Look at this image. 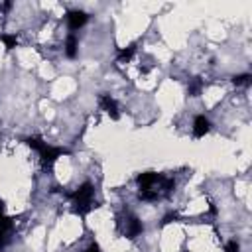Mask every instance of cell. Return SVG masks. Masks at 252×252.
I'll list each match as a JSON object with an SVG mask.
<instances>
[{"instance_id": "5bb4252c", "label": "cell", "mask_w": 252, "mask_h": 252, "mask_svg": "<svg viewBox=\"0 0 252 252\" xmlns=\"http://www.w3.org/2000/svg\"><path fill=\"white\" fill-rule=\"evenodd\" d=\"M83 252H100V246H98L96 242H91V244H89V246H87Z\"/></svg>"}, {"instance_id": "52a82bcc", "label": "cell", "mask_w": 252, "mask_h": 252, "mask_svg": "<svg viewBox=\"0 0 252 252\" xmlns=\"http://www.w3.org/2000/svg\"><path fill=\"white\" fill-rule=\"evenodd\" d=\"M209 130H211V120L205 114L195 116V120H193V136L195 138H203L205 134H209Z\"/></svg>"}, {"instance_id": "5b68a950", "label": "cell", "mask_w": 252, "mask_h": 252, "mask_svg": "<svg viewBox=\"0 0 252 252\" xmlns=\"http://www.w3.org/2000/svg\"><path fill=\"white\" fill-rule=\"evenodd\" d=\"M65 18H67V26H69V30H71V32H77L79 28H83V26L87 24L89 14L83 12V10H71V12H67Z\"/></svg>"}, {"instance_id": "ba28073f", "label": "cell", "mask_w": 252, "mask_h": 252, "mask_svg": "<svg viewBox=\"0 0 252 252\" xmlns=\"http://www.w3.org/2000/svg\"><path fill=\"white\" fill-rule=\"evenodd\" d=\"M77 49H79V39H77L75 33H69L67 39H65V55L69 59H73L77 55Z\"/></svg>"}, {"instance_id": "4fadbf2b", "label": "cell", "mask_w": 252, "mask_h": 252, "mask_svg": "<svg viewBox=\"0 0 252 252\" xmlns=\"http://www.w3.org/2000/svg\"><path fill=\"white\" fill-rule=\"evenodd\" d=\"M238 250H240V244H238L236 238H232V240H228L224 244V252H238Z\"/></svg>"}, {"instance_id": "7c38bea8", "label": "cell", "mask_w": 252, "mask_h": 252, "mask_svg": "<svg viewBox=\"0 0 252 252\" xmlns=\"http://www.w3.org/2000/svg\"><path fill=\"white\" fill-rule=\"evenodd\" d=\"M232 83H234L236 87H248V85L252 83V77H250L248 73H242V75H236V77L232 79Z\"/></svg>"}, {"instance_id": "6da1fadb", "label": "cell", "mask_w": 252, "mask_h": 252, "mask_svg": "<svg viewBox=\"0 0 252 252\" xmlns=\"http://www.w3.org/2000/svg\"><path fill=\"white\" fill-rule=\"evenodd\" d=\"M138 187H140V199L154 203L158 199L167 197L175 189V181H173V177L146 171V173L138 175Z\"/></svg>"}, {"instance_id": "9c48e42d", "label": "cell", "mask_w": 252, "mask_h": 252, "mask_svg": "<svg viewBox=\"0 0 252 252\" xmlns=\"http://www.w3.org/2000/svg\"><path fill=\"white\" fill-rule=\"evenodd\" d=\"M134 53H136V45L134 43L128 45V47H124V49H120L118 51V63H128L134 57Z\"/></svg>"}, {"instance_id": "3957f363", "label": "cell", "mask_w": 252, "mask_h": 252, "mask_svg": "<svg viewBox=\"0 0 252 252\" xmlns=\"http://www.w3.org/2000/svg\"><path fill=\"white\" fill-rule=\"evenodd\" d=\"M26 144L32 148V150H35L37 154H39V159H41V163L43 165H53V161L57 159V158H61L63 154H67V150H63V148H55V146H49L47 142H43L41 138H37V136H30L28 140H26Z\"/></svg>"}, {"instance_id": "8fae6325", "label": "cell", "mask_w": 252, "mask_h": 252, "mask_svg": "<svg viewBox=\"0 0 252 252\" xmlns=\"http://www.w3.org/2000/svg\"><path fill=\"white\" fill-rule=\"evenodd\" d=\"M0 39H2V43L6 45V49H14V47L18 45V37H16V33H2Z\"/></svg>"}, {"instance_id": "8992f818", "label": "cell", "mask_w": 252, "mask_h": 252, "mask_svg": "<svg viewBox=\"0 0 252 252\" xmlns=\"http://www.w3.org/2000/svg\"><path fill=\"white\" fill-rule=\"evenodd\" d=\"M98 104H100V108L112 118V120H118L120 118V112H118V104H116V100L110 96V94H100V98H98Z\"/></svg>"}, {"instance_id": "7a4b0ae2", "label": "cell", "mask_w": 252, "mask_h": 252, "mask_svg": "<svg viewBox=\"0 0 252 252\" xmlns=\"http://www.w3.org/2000/svg\"><path fill=\"white\" fill-rule=\"evenodd\" d=\"M69 197H71V203H73V211L77 215H87L94 207H98L96 201H94V185L91 181L81 183L73 193H69Z\"/></svg>"}, {"instance_id": "277c9868", "label": "cell", "mask_w": 252, "mask_h": 252, "mask_svg": "<svg viewBox=\"0 0 252 252\" xmlns=\"http://www.w3.org/2000/svg\"><path fill=\"white\" fill-rule=\"evenodd\" d=\"M116 226H118V232H120L122 236H126V238H136V236H140L142 230H144L142 220H140L136 215L128 213V211L118 217Z\"/></svg>"}, {"instance_id": "30bf717a", "label": "cell", "mask_w": 252, "mask_h": 252, "mask_svg": "<svg viewBox=\"0 0 252 252\" xmlns=\"http://www.w3.org/2000/svg\"><path fill=\"white\" fill-rule=\"evenodd\" d=\"M203 81L201 79H191L189 81V87H187V91H189V94L191 96H197V94H201V91H203Z\"/></svg>"}]
</instances>
